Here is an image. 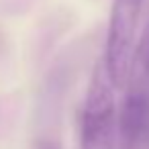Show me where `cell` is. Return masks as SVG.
<instances>
[{"label": "cell", "instance_id": "cell-1", "mask_svg": "<svg viewBox=\"0 0 149 149\" xmlns=\"http://www.w3.org/2000/svg\"><path fill=\"white\" fill-rule=\"evenodd\" d=\"M80 149H116V102L114 86L104 59L92 72L80 123Z\"/></svg>", "mask_w": 149, "mask_h": 149}, {"label": "cell", "instance_id": "cell-3", "mask_svg": "<svg viewBox=\"0 0 149 149\" xmlns=\"http://www.w3.org/2000/svg\"><path fill=\"white\" fill-rule=\"evenodd\" d=\"M149 137V92L133 86L116 116V143L120 149H137Z\"/></svg>", "mask_w": 149, "mask_h": 149}, {"label": "cell", "instance_id": "cell-2", "mask_svg": "<svg viewBox=\"0 0 149 149\" xmlns=\"http://www.w3.org/2000/svg\"><path fill=\"white\" fill-rule=\"evenodd\" d=\"M145 0H112L108 37L104 51V65L114 88H125L129 84L131 61L135 53V37Z\"/></svg>", "mask_w": 149, "mask_h": 149}]
</instances>
